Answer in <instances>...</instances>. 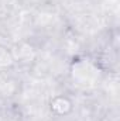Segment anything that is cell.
Segmentation results:
<instances>
[{"label":"cell","mask_w":120,"mask_h":121,"mask_svg":"<svg viewBox=\"0 0 120 121\" xmlns=\"http://www.w3.org/2000/svg\"><path fill=\"white\" fill-rule=\"evenodd\" d=\"M72 108V104L68 99L65 97H57L51 101V110L58 114V116H64V114H68Z\"/></svg>","instance_id":"6da1fadb"}]
</instances>
